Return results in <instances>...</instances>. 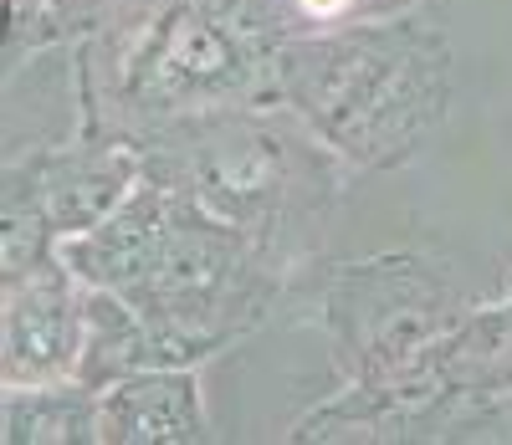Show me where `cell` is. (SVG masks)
Here are the masks:
<instances>
[{
  "mask_svg": "<svg viewBox=\"0 0 512 445\" xmlns=\"http://www.w3.org/2000/svg\"><path fill=\"white\" fill-rule=\"evenodd\" d=\"M349 0H303V11H313V16H338Z\"/></svg>",
  "mask_w": 512,
  "mask_h": 445,
  "instance_id": "6da1fadb",
  "label": "cell"
}]
</instances>
